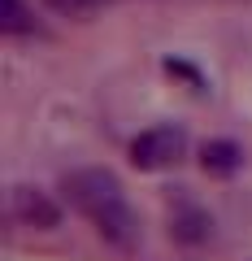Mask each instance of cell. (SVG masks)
Returning <instances> with one entry per match:
<instances>
[{"label":"cell","mask_w":252,"mask_h":261,"mask_svg":"<svg viewBox=\"0 0 252 261\" xmlns=\"http://www.w3.org/2000/svg\"><path fill=\"white\" fill-rule=\"evenodd\" d=\"M52 13H66V18H83V13H96V9H104L109 0H44Z\"/></svg>","instance_id":"cell-6"},{"label":"cell","mask_w":252,"mask_h":261,"mask_svg":"<svg viewBox=\"0 0 252 261\" xmlns=\"http://www.w3.org/2000/svg\"><path fill=\"white\" fill-rule=\"evenodd\" d=\"M0 31L5 35H26V31H35L31 13L22 9V0H0Z\"/></svg>","instance_id":"cell-5"},{"label":"cell","mask_w":252,"mask_h":261,"mask_svg":"<svg viewBox=\"0 0 252 261\" xmlns=\"http://www.w3.org/2000/svg\"><path fill=\"white\" fill-rule=\"evenodd\" d=\"M200 166L209 170V174H235V170L243 166V148L231 140H213L205 144V152H200Z\"/></svg>","instance_id":"cell-4"},{"label":"cell","mask_w":252,"mask_h":261,"mask_svg":"<svg viewBox=\"0 0 252 261\" xmlns=\"http://www.w3.org/2000/svg\"><path fill=\"white\" fill-rule=\"evenodd\" d=\"M9 218L18 226L52 231V226L61 222V209H57L44 192H35V187H13V192H9Z\"/></svg>","instance_id":"cell-3"},{"label":"cell","mask_w":252,"mask_h":261,"mask_svg":"<svg viewBox=\"0 0 252 261\" xmlns=\"http://www.w3.org/2000/svg\"><path fill=\"white\" fill-rule=\"evenodd\" d=\"M187 152V135L178 126H152L131 140V161L139 170H170Z\"/></svg>","instance_id":"cell-2"},{"label":"cell","mask_w":252,"mask_h":261,"mask_svg":"<svg viewBox=\"0 0 252 261\" xmlns=\"http://www.w3.org/2000/svg\"><path fill=\"white\" fill-rule=\"evenodd\" d=\"M61 187H66L70 205L96 226V235L104 244H113V248H135L139 244V218H135L126 192H122L118 174H109L100 166H87V170L66 174Z\"/></svg>","instance_id":"cell-1"}]
</instances>
